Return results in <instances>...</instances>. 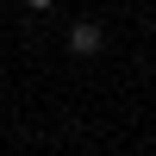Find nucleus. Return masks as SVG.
<instances>
[{
    "mask_svg": "<svg viewBox=\"0 0 156 156\" xmlns=\"http://www.w3.org/2000/svg\"><path fill=\"white\" fill-rule=\"evenodd\" d=\"M100 44H106V31H100L94 19H75L69 25V56H94Z\"/></svg>",
    "mask_w": 156,
    "mask_h": 156,
    "instance_id": "f257e3e1",
    "label": "nucleus"
},
{
    "mask_svg": "<svg viewBox=\"0 0 156 156\" xmlns=\"http://www.w3.org/2000/svg\"><path fill=\"white\" fill-rule=\"evenodd\" d=\"M25 6H50V0H25Z\"/></svg>",
    "mask_w": 156,
    "mask_h": 156,
    "instance_id": "f03ea898",
    "label": "nucleus"
}]
</instances>
